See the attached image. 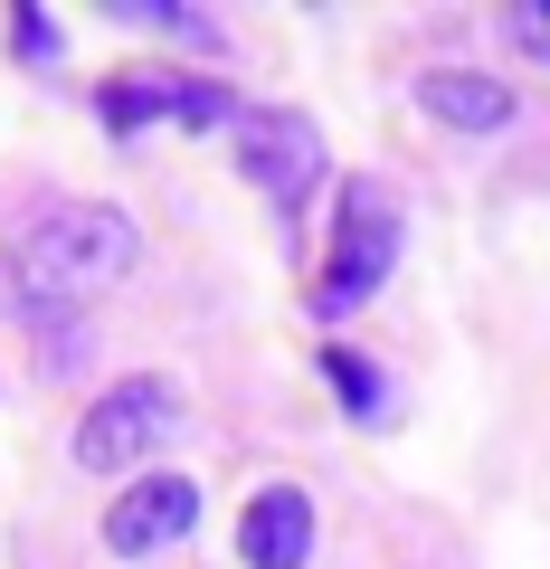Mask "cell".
Instances as JSON below:
<instances>
[{"instance_id": "obj_1", "label": "cell", "mask_w": 550, "mask_h": 569, "mask_svg": "<svg viewBox=\"0 0 550 569\" xmlns=\"http://www.w3.org/2000/svg\"><path fill=\"white\" fill-rule=\"evenodd\" d=\"M10 266H20V305L29 313H67V305H86L96 284H114L133 266V219L123 209H48L20 238Z\"/></svg>"}, {"instance_id": "obj_2", "label": "cell", "mask_w": 550, "mask_h": 569, "mask_svg": "<svg viewBox=\"0 0 550 569\" xmlns=\"http://www.w3.org/2000/svg\"><path fill=\"white\" fill-rule=\"evenodd\" d=\"M171 418H181V389H171V380H152V370H143V380H114L77 418V466L86 475H133L143 456H162Z\"/></svg>"}, {"instance_id": "obj_3", "label": "cell", "mask_w": 550, "mask_h": 569, "mask_svg": "<svg viewBox=\"0 0 550 569\" xmlns=\"http://www.w3.org/2000/svg\"><path fill=\"white\" fill-rule=\"evenodd\" d=\"M399 266V209H389L380 181H342V228H332V266L313 276V313H351L370 284Z\"/></svg>"}, {"instance_id": "obj_4", "label": "cell", "mask_w": 550, "mask_h": 569, "mask_svg": "<svg viewBox=\"0 0 550 569\" xmlns=\"http://www.w3.org/2000/svg\"><path fill=\"white\" fill-rule=\"evenodd\" d=\"M238 162L276 209H304V190L323 181V133L294 104H257V114H238Z\"/></svg>"}, {"instance_id": "obj_5", "label": "cell", "mask_w": 550, "mask_h": 569, "mask_svg": "<svg viewBox=\"0 0 550 569\" xmlns=\"http://www.w3.org/2000/svg\"><path fill=\"white\" fill-rule=\"evenodd\" d=\"M190 522H200V485L171 475V466H152V475H133V485L114 493V512H104V550H114V560H143V550L181 541Z\"/></svg>"}, {"instance_id": "obj_6", "label": "cell", "mask_w": 550, "mask_h": 569, "mask_svg": "<svg viewBox=\"0 0 550 569\" xmlns=\"http://www.w3.org/2000/svg\"><path fill=\"white\" fill-rule=\"evenodd\" d=\"M238 560H247V569H304V560H313V503H304L294 485L247 493V512H238Z\"/></svg>"}, {"instance_id": "obj_7", "label": "cell", "mask_w": 550, "mask_h": 569, "mask_svg": "<svg viewBox=\"0 0 550 569\" xmlns=\"http://www.w3.org/2000/svg\"><path fill=\"white\" fill-rule=\"evenodd\" d=\"M418 104H428L447 133H503L512 123V86L474 77V67H428V77H418Z\"/></svg>"}, {"instance_id": "obj_8", "label": "cell", "mask_w": 550, "mask_h": 569, "mask_svg": "<svg viewBox=\"0 0 550 569\" xmlns=\"http://www.w3.org/2000/svg\"><path fill=\"white\" fill-rule=\"evenodd\" d=\"M323 380H332V399H342L351 418H380V370H370L361 351H323Z\"/></svg>"}, {"instance_id": "obj_9", "label": "cell", "mask_w": 550, "mask_h": 569, "mask_svg": "<svg viewBox=\"0 0 550 569\" xmlns=\"http://www.w3.org/2000/svg\"><path fill=\"white\" fill-rule=\"evenodd\" d=\"M152 96H162V114H171V123H238V104H228L219 86H171V77H162Z\"/></svg>"}, {"instance_id": "obj_10", "label": "cell", "mask_w": 550, "mask_h": 569, "mask_svg": "<svg viewBox=\"0 0 550 569\" xmlns=\"http://www.w3.org/2000/svg\"><path fill=\"white\" fill-rule=\"evenodd\" d=\"M10 48L20 58H58V20L48 10H10Z\"/></svg>"}, {"instance_id": "obj_11", "label": "cell", "mask_w": 550, "mask_h": 569, "mask_svg": "<svg viewBox=\"0 0 550 569\" xmlns=\"http://www.w3.org/2000/svg\"><path fill=\"white\" fill-rule=\"evenodd\" d=\"M512 39H522L531 58H550V10H531V0H522V10H512Z\"/></svg>"}]
</instances>
